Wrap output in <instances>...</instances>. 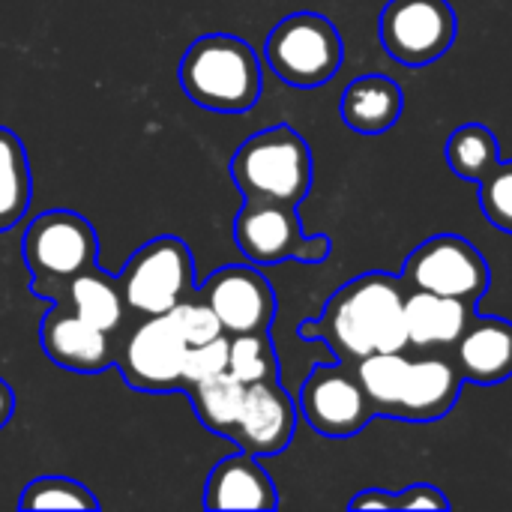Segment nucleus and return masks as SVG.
Wrapping results in <instances>:
<instances>
[{
    "instance_id": "nucleus-13",
    "label": "nucleus",
    "mask_w": 512,
    "mask_h": 512,
    "mask_svg": "<svg viewBox=\"0 0 512 512\" xmlns=\"http://www.w3.org/2000/svg\"><path fill=\"white\" fill-rule=\"evenodd\" d=\"M294 429H297V402L276 378L246 387L240 417L228 441H234L237 450L264 459L282 453L291 444Z\"/></svg>"
},
{
    "instance_id": "nucleus-9",
    "label": "nucleus",
    "mask_w": 512,
    "mask_h": 512,
    "mask_svg": "<svg viewBox=\"0 0 512 512\" xmlns=\"http://www.w3.org/2000/svg\"><path fill=\"white\" fill-rule=\"evenodd\" d=\"M402 282L408 291H432L477 306L489 291V264L471 240L435 234L408 255Z\"/></svg>"
},
{
    "instance_id": "nucleus-4",
    "label": "nucleus",
    "mask_w": 512,
    "mask_h": 512,
    "mask_svg": "<svg viewBox=\"0 0 512 512\" xmlns=\"http://www.w3.org/2000/svg\"><path fill=\"white\" fill-rule=\"evenodd\" d=\"M117 279L126 309L138 318L168 315L198 288L192 249L171 234L144 243Z\"/></svg>"
},
{
    "instance_id": "nucleus-25",
    "label": "nucleus",
    "mask_w": 512,
    "mask_h": 512,
    "mask_svg": "<svg viewBox=\"0 0 512 512\" xmlns=\"http://www.w3.org/2000/svg\"><path fill=\"white\" fill-rule=\"evenodd\" d=\"M228 372L240 384H261L279 378V357L270 333H240L228 345Z\"/></svg>"
},
{
    "instance_id": "nucleus-15",
    "label": "nucleus",
    "mask_w": 512,
    "mask_h": 512,
    "mask_svg": "<svg viewBox=\"0 0 512 512\" xmlns=\"http://www.w3.org/2000/svg\"><path fill=\"white\" fill-rule=\"evenodd\" d=\"M462 384H465V378H462L456 360L423 351L417 360L408 363L396 420H408V423L444 420L456 408Z\"/></svg>"
},
{
    "instance_id": "nucleus-2",
    "label": "nucleus",
    "mask_w": 512,
    "mask_h": 512,
    "mask_svg": "<svg viewBox=\"0 0 512 512\" xmlns=\"http://www.w3.org/2000/svg\"><path fill=\"white\" fill-rule=\"evenodd\" d=\"M183 93L216 114H246L261 99V63L249 42L228 33L198 36L180 60Z\"/></svg>"
},
{
    "instance_id": "nucleus-14",
    "label": "nucleus",
    "mask_w": 512,
    "mask_h": 512,
    "mask_svg": "<svg viewBox=\"0 0 512 512\" xmlns=\"http://www.w3.org/2000/svg\"><path fill=\"white\" fill-rule=\"evenodd\" d=\"M39 345L51 363L78 375H102L114 366L117 339L84 318L69 306L51 303L39 324Z\"/></svg>"
},
{
    "instance_id": "nucleus-32",
    "label": "nucleus",
    "mask_w": 512,
    "mask_h": 512,
    "mask_svg": "<svg viewBox=\"0 0 512 512\" xmlns=\"http://www.w3.org/2000/svg\"><path fill=\"white\" fill-rule=\"evenodd\" d=\"M12 411H15V396H12V387L0 378V429L12 420Z\"/></svg>"
},
{
    "instance_id": "nucleus-8",
    "label": "nucleus",
    "mask_w": 512,
    "mask_h": 512,
    "mask_svg": "<svg viewBox=\"0 0 512 512\" xmlns=\"http://www.w3.org/2000/svg\"><path fill=\"white\" fill-rule=\"evenodd\" d=\"M186 339L177 330L171 312L138 318L123 342H117L114 366L123 381L150 396L180 393L183 390V366H186Z\"/></svg>"
},
{
    "instance_id": "nucleus-29",
    "label": "nucleus",
    "mask_w": 512,
    "mask_h": 512,
    "mask_svg": "<svg viewBox=\"0 0 512 512\" xmlns=\"http://www.w3.org/2000/svg\"><path fill=\"white\" fill-rule=\"evenodd\" d=\"M228 345H231V336H219L204 345H189L186 366H183V387L228 372Z\"/></svg>"
},
{
    "instance_id": "nucleus-27",
    "label": "nucleus",
    "mask_w": 512,
    "mask_h": 512,
    "mask_svg": "<svg viewBox=\"0 0 512 512\" xmlns=\"http://www.w3.org/2000/svg\"><path fill=\"white\" fill-rule=\"evenodd\" d=\"M483 216L498 228L512 234V162H498L480 183Z\"/></svg>"
},
{
    "instance_id": "nucleus-11",
    "label": "nucleus",
    "mask_w": 512,
    "mask_h": 512,
    "mask_svg": "<svg viewBox=\"0 0 512 512\" xmlns=\"http://www.w3.org/2000/svg\"><path fill=\"white\" fill-rule=\"evenodd\" d=\"M300 414L324 438L360 435L375 411L351 363H318L300 387Z\"/></svg>"
},
{
    "instance_id": "nucleus-26",
    "label": "nucleus",
    "mask_w": 512,
    "mask_h": 512,
    "mask_svg": "<svg viewBox=\"0 0 512 512\" xmlns=\"http://www.w3.org/2000/svg\"><path fill=\"white\" fill-rule=\"evenodd\" d=\"M18 510H99L96 495L69 477H39L24 486Z\"/></svg>"
},
{
    "instance_id": "nucleus-20",
    "label": "nucleus",
    "mask_w": 512,
    "mask_h": 512,
    "mask_svg": "<svg viewBox=\"0 0 512 512\" xmlns=\"http://www.w3.org/2000/svg\"><path fill=\"white\" fill-rule=\"evenodd\" d=\"M405 111L402 87L390 75H360L354 78L339 102V114L348 129L360 135H384L399 123Z\"/></svg>"
},
{
    "instance_id": "nucleus-19",
    "label": "nucleus",
    "mask_w": 512,
    "mask_h": 512,
    "mask_svg": "<svg viewBox=\"0 0 512 512\" xmlns=\"http://www.w3.org/2000/svg\"><path fill=\"white\" fill-rule=\"evenodd\" d=\"M477 306L432 294V291H408L405 297V330H408V345L420 351H441L453 348L465 327L474 321Z\"/></svg>"
},
{
    "instance_id": "nucleus-6",
    "label": "nucleus",
    "mask_w": 512,
    "mask_h": 512,
    "mask_svg": "<svg viewBox=\"0 0 512 512\" xmlns=\"http://www.w3.org/2000/svg\"><path fill=\"white\" fill-rule=\"evenodd\" d=\"M264 57L285 84L312 90L339 72L345 45L330 18L318 12H294L270 30Z\"/></svg>"
},
{
    "instance_id": "nucleus-30",
    "label": "nucleus",
    "mask_w": 512,
    "mask_h": 512,
    "mask_svg": "<svg viewBox=\"0 0 512 512\" xmlns=\"http://www.w3.org/2000/svg\"><path fill=\"white\" fill-rule=\"evenodd\" d=\"M396 510H450V501L438 486L414 483L396 495Z\"/></svg>"
},
{
    "instance_id": "nucleus-23",
    "label": "nucleus",
    "mask_w": 512,
    "mask_h": 512,
    "mask_svg": "<svg viewBox=\"0 0 512 512\" xmlns=\"http://www.w3.org/2000/svg\"><path fill=\"white\" fill-rule=\"evenodd\" d=\"M408 363L411 360L405 357V351H378V354H369V357L354 363V372H357V378L369 396L375 417L396 420Z\"/></svg>"
},
{
    "instance_id": "nucleus-18",
    "label": "nucleus",
    "mask_w": 512,
    "mask_h": 512,
    "mask_svg": "<svg viewBox=\"0 0 512 512\" xmlns=\"http://www.w3.org/2000/svg\"><path fill=\"white\" fill-rule=\"evenodd\" d=\"M42 300L69 306L78 318H84L87 324H93L111 336L123 327L126 312H129L123 291H120V279L105 273L96 261L90 267H84L81 273H75L72 279L54 285Z\"/></svg>"
},
{
    "instance_id": "nucleus-22",
    "label": "nucleus",
    "mask_w": 512,
    "mask_h": 512,
    "mask_svg": "<svg viewBox=\"0 0 512 512\" xmlns=\"http://www.w3.org/2000/svg\"><path fill=\"white\" fill-rule=\"evenodd\" d=\"M33 198L30 162L21 138L0 126V231H12Z\"/></svg>"
},
{
    "instance_id": "nucleus-10",
    "label": "nucleus",
    "mask_w": 512,
    "mask_h": 512,
    "mask_svg": "<svg viewBox=\"0 0 512 512\" xmlns=\"http://www.w3.org/2000/svg\"><path fill=\"white\" fill-rule=\"evenodd\" d=\"M459 33L450 0H390L381 12L384 51L411 69L441 60Z\"/></svg>"
},
{
    "instance_id": "nucleus-16",
    "label": "nucleus",
    "mask_w": 512,
    "mask_h": 512,
    "mask_svg": "<svg viewBox=\"0 0 512 512\" xmlns=\"http://www.w3.org/2000/svg\"><path fill=\"white\" fill-rule=\"evenodd\" d=\"M453 348L465 381L489 387L512 378V324L507 318L474 315Z\"/></svg>"
},
{
    "instance_id": "nucleus-7",
    "label": "nucleus",
    "mask_w": 512,
    "mask_h": 512,
    "mask_svg": "<svg viewBox=\"0 0 512 512\" xmlns=\"http://www.w3.org/2000/svg\"><path fill=\"white\" fill-rule=\"evenodd\" d=\"M234 243L252 264H321L333 252V240L327 234L306 237L303 222L294 204L282 201H243L234 216Z\"/></svg>"
},
{
    "instance_id": "nucleus-24",
    "label": "nucleus",
    "mask_w": 512,
    "mask_h": 512,
    "mask_svg": "<svg viewBox=\"0 0 512 512\" xmlns=\"http://www.w3.org/2000/svg\"><path fill=\"white\" fill-rule=\"evenodd\" d=\"M501 162L498 138L483 123H465L447 138V165L459 180L480 183Z\"/></svg>"
},
{
    "instance_id": "nucleus-28",
    "label": "nucleus",
    "mask_w": 512,
    "mask_h": 512,
    "mask_svg": "<svg viewBox=\"0 0 512 512\" xmlns=\"http://www.w3.org/2000/svg\"><path fill=\"white\" fill-rule=\"evenodd\" d=\"M171 318H174L177 330L183 333L186 345H204V342H213V339H219V336H228V333L222 330L216 312H213V309L207 306V300L198 294V288H195L192 297H186V300L171 312Z\"/></svg>"
},
{
    "instance_id": "nucleus-1",
    "label": "nucleus",
    "mask_w": 512,
    "mask_h": 512,
    "mask_svg": "<svg viewBox=\"0 0 512 512\" xmlns=\"http://www.w3.org/2000/svg\"><path fill=\"white\" fill-rule=\"evenodd\" d=\"M405 297L402 276L363 273L345 282L324 312L297 327L303 342H324L342 363H357L378 351H405Z\"/></svg>"
},
{
    "instance_id": "nucleus-5",
    "label": "nucleus",
    "mask_w": 512,
    "mask_h": 512,
    "mask_svg": "<svg viewBox=\"0 0 512 512\" xmlns=\"http://www.w3.org/2000/svg\"><path fill=\"white\" fill-rule=\"evenodd\" d=\"M99 255L96 228L72 210L39 213L21 240V258L30 270V291L42 300L54 285L90 267Z\"/></svg>"
},
{
    "instance_id": "nucleus-3",
    "label": "nucleus",
    "mask_w": 512,
    "mask_h": 512,
    "mask_svg": "<svg viewBox=\"0 0 512 512\" xmlns=\"http://www.w3.org/2000/svg\"><path fill=\"white\" fill-rule=\"evenodd\" d=\"M312 150L288 123L246 138L231 159V180L249 201H282L300 207L312 189Z\"/></svg>"
},
{
    "instance_id": "nucleus-31",
    "label": "nucleus",
    "mask_w": 512,
    "mask_h": 512,
    "mask_svg": "<svg viewBox=\"0 0 512 512\" xmlns=\"http://www.w3.org/2000/svg\"><path fill=\"white\" fill-rule=\"evenodd\" d=\"M351 510H396V495L384 489H363L351 498Z\"/></svg>"
},
{
    "instance_id": "nucleus-17",
    "label": "nucleus",
    "mask_w": 512,
    "mask_h": 512,
    "mask_svg": "<svg viewBox=\"0 0 512 512\" xmlns=\"http://www.w3.org/2000/svg\"><path fill=\"white\" fill-rule=\"evenodd\" d=\"M207 510H276L279 495L258 456L237 450L225 456L207 477L204 486Z\"/></svg>"
},
{
    "instance_id": "nucleus-21",
    "label": "nucleus",
    "mask_w": 512,
    "mask_h": 512,
    "mask_svg": "<svg viewBox=\"0 0 512 512\" xmlns=\"http://www.w3.org/2000/svg\"><path fill=\"white\" fill-rule=\"evenodd\" d=\"M180 393H186V399L192 402V411L204 429H210L213 435L231 438L234 423L240 417L246 384H240L231 372H222V375L195 381V384L183 387Z\"/></svg>"
},
{
    "instance_id": "nucleus-12",
    "label": "nucleus",
    "mask_w": 512,
    "mask_h": 512,
    "mask_svg": "<svg viewBox=\"0 0 512 512\" xmlns=\"http://www.w3.org/2000/svg\"><path fill=\"white\" fill-rule=\"evenodd\" d=\"M198 294L216 312L222 330L228 336L240 333H270L276 321V294L273 285L249 264H228L219 267Z\"/></svg>"
}]
</instances>
